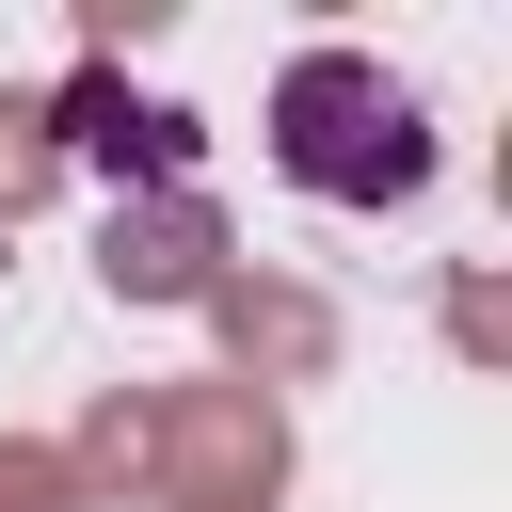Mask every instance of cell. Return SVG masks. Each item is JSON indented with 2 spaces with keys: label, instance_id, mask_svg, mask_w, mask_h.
Listing matches in <instances>:
<instances>
[{
  "label": "cell",
  "instance_id": "cell-1",
  "mask_svg": "<svg viewBox=\"0 0 512 512\" xmlns=\"http://www.w3.org/2000/svg\"><path fill=\"white\" fill-rule=\"evenodd\" d=\"M272 160H288V192H320V208H400V192L432 176V112H416V80H384L368 48H304V64L272 80Z\"/></svg>",
  "mask_w": 512,
  "mask_h": 512
}]
</instances>
